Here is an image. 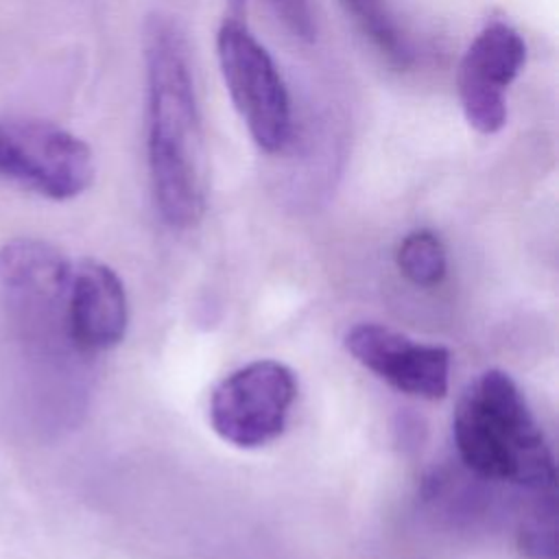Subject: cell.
I'll return each instance as SVG.
<instances>
[{"label": "cell", "instance_id": "1", "mask_svg": "<svg viewBox=\"0 0 559 559\" xmlns=\"http://www.w3.org/2000/svg\"><path fill=\"white\" fill-rule=\"evenodd\" d=\"M144 63L153 201L166 225L188 229L205 212V151L188 41L170 15L146 20Z\"/></svg>", "mask_w": 559, "mask_h": 559}, {"label": "cell", "instance_id": "2", "mask_svg": "<svg viewBox=\"0 0 559 559\" xmlns=\"http://www.w3.org/2000/svg\"><path fill=\"white\" fill-rule=\"evenodd\" d=\"M452 439L461 463L480 478L528 491L555 489V456L518 382L487 369L461 393Z\"/></svg>", "mask_w": 559, "mask_h": 559}, {"label": "cell", "instance_id": "3", "mask_svg": "<svg viewBox=\"0 0 559 559\" xmlns=\"http://www.w3.org/2000/svg\"><path fill=\"white\" fill-rule=\"evenodd\" d=\"M72 262L50 242L13 238L0 247V290L9 317L37 352L81 356L66 323Z\"/></svg>", "mask_w": 559, "mask_h": 559}, {"label": "cell", "instance_id": "4", "mask_svg": "<svg viewBox=\"0 0 559 559\" xmlns=\"http://www.w3.org/2000/svg\"><path fill=\"white\" fill-rule=\"evenodd\" d=\"M216 57L229 98L255 146L282 153L290 142L293 114L286 83L269 50L238 15H229L216 33Z\"/></svg>", "mask_w": 559, "mask_h": 559}, {"label": "cell", "instance_id": "5", "mask_svg": "<svg viewBox=\"0 0 559 559\" xmlns=\"http://www.w3.org/2000/svg\"><path fill=\"white\" fill-rule=\"evenodd\" d=\"M96 175L90 144L33 118H0V177L52 201L83 194Z\"/></svg>", "mask_w": 559, "mask_h": 559}, {"label": "cell", "instance_id": "6", "mask_svg": "<svg viewBox=\"0 0 559 559\" xmlns=\"http://www.w3.org/2000/svg\"><path fill=\"white\" fill-rule=\"evenodd\" d=\"M297 400V378L280 360H253L225 376L210 395L212 430L227 443L253 450L275 441Z\"/></svg>", "mask_w": 559, "mask_h": 559}, {"label": "cell", "instance_id": "7", "mask_svg": "<svg viewBox=\"0 0 559 559\" xmlns=\"http://www.w3.org/2000/svg\"><path fill=\"white\" fill-rule=\"evenodd\" d=\"M526 61L522 35L507 22L487 24L467 46L456 72L463 116L472 129L493 135L507 124V90Z\"/></svg>", "mask_w": 559, "mask_h": 559}, {"label": "cell", "instance_id": "8", "mask_svg": "<svg viewBox=\"0 0 559 559\" xmlns=\"http://www.w3.org/2000/svg\"><path fill=\"white\" fill-rule=\"evenodd\" d=\"M345 349L365 369L419 400H441L450 386V352L415 341L382 323H356L345 334Z\"/></svg>", "mask_w": 559, "mask_h": 559}, {"label": "cell", "instance_id": "9", "mask_svg": "<svg viewBox=\"0 0 559 559\" xmlns=\"http://www.w3.org/2000/svg\"><path fill=\"white\" fill-rule=\"evenodd\" d=\"M66 323L68 336L81 356L111 349L124 338L129 301L114 269L87 258L72 264Z\"/></svg>", "mask_w": 559, "mask_h": 559}, {"label": "cell", "instance_id": "10", "mask_svg": "<svg viewBox=\"0 0 559 559\" xmlns=\"http://www.w3.org/2000/svg\"><path fill=\"white\" fill-rule=\"evenodd\" d=\"M358 31L395 68H408L415 59L408 35L404 33L389 0H338Z\"/></svg>", "mask_w": 559, "mask_h": 559}, {"label": "cell", "instance_id": "11", "mask_svg": "<svg viewBox=\"0 0 559 559\" xmlns=\"http://www.w3.org/2000/svg\"><path fill=\"white\" fill-rule=\"evenodd\" d=\"M400 273L415 286H437L448 271L441 238L430 229H415L402 238L395 251Z\"/></svg>", "mask_w": 559, "mask_h": 559}, {"label": "cell", "instance_id": "12", "mask_svg": "<svg viewBox=\"0 0 559 559\" xmlns=\"http://www.w3.org/2000/svg\"><path fill=\"white\" fill-rule=\"evenodd\" d=\"M520 548L533 559H555V489L539 491L520 524Z\"/></svg>", "mask_w": 559, "mask_h": 559}, {"label": "cell", "instance_id": "13", "mask_svg": "<svg viewBox=\"0 0 559 559\" xmlns=\"http://www.w3.org/2000/svg\"><path fill=\"white\" fill-rule=\"evenodd\" d=\"M273 13L282 20V24L304 41H312L317 35L314 15L310 0H269Z\"/></svg>", "mask_w": 559, "mask_h": 559}]
</instances>
